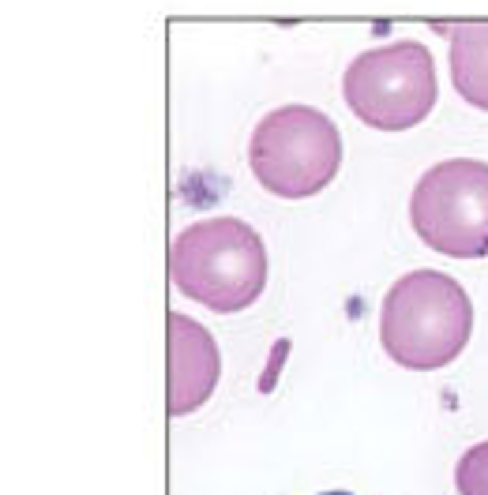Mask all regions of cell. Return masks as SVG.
Wrapping results in <instances>:
<instances>
[{
    "label": "cell",
    "mask_w": 488,
    "mask_h": 495,
    "mask_svg": "<svg viewBox=\"0 0 488 495\" xmlns=\"http://www.w3.org/2000/svg\"><path fill=\"white\" fill-rule=\"evenodd\" d=\"M473 334V304L444 270H410L387 289L380 342L394 364L436 372L458 361Z\"/></svg>",
    "instance_id": "1"
},
{
    "label": "cell",
    "mask_w": 488,
    "mask_h": 495,
    "mask_svg": "<svg viewBox=\"0 0 488 495\" xmlns=\"http://www.w3.org/2000/svg\"><path fill=\"white\" fill-rule=\"evenodd\" d=\"M169 278L188 300L218 315L252 308L267 286L263 236L241 218H203L177 233Z\"/></svg>",
    "instance_id": "2"
},
{
    "label": "cell",
    "mask_w": 488,
    "mask_h": 495,
    "mask_svg": "<svg viewBox=\"0 0 488 495\" xmlns=\"http://www.w3.org/2000/svg\"><path fill=\"white\" fill-rule=\"evenodd\" d=\"M342 135L323 109L278 105L248 139V169L278 199H308L338 177Z\"/></svg>",
    "instance_id": "3"
},
{
    "label": "cell",
    "mask_w": 488,
    "mask_h": 495,
    "mask_svg": "<svg viewBox=\"0 0 488 495\" xmlns=\"http://www.w3.org/2000/svg\"><path fill=\"white\" fill-rule=\"evenodd\" d=\"M349 113L376 132H406L428 121L439 98L436 60L417 38H398L357 53L342 76Z\"/></svg>",
    "instance_id": "4"
},
{
    "label": "cell",
    "mask_w": 488,
    "mask_h": 495,
    "mask_svg": "<svg viewBox=\"0 0 488 495\" xmlns=\"http://www.w3.org/2000/svg\"><path fill=\"white\" fill-rule=\"evenodd\" d=\"M410 225L432 252L451 259L488 255V162L447 158L410 196Z\"/></svg>",
    "instance_id": "5"
},
{
    "label": "cell",
    "mask_w": 488,
    "mask_h": 495,
    "mask_svg": "<svg viewBox=\"0 0 488 495\" xmlns=\"http://www.w3.org/2000/svg\"><path fill=\"white\" fill-rule=\"evenodd\" d=\"M222 356L207 327L169 311V417L196 412L218 387Z\"/></svg>",
    "instance_id": "6"
},
{
    "label": "cell",
    "mask_w": 488,
    "mask_h": 495,
    "mask_svg": "<svg viewBox=\"0 0 488 495\" xmlns=\"http://www.w3.org/2000/svg\"><path fill=\"white\" fill-rule=\"evenodd\" d=\"M451 82L466 105L488 113V23H455L451 26Z\"/></svg>",
    "instance_id": "7"
},
{
    "label": "cell",
    "mask_w": 488,
    "mask_h": 495,
    "mask_svg": "<svg viewBox=\"0 0 488 495\" xmlns=\"http://www.w3.org/2000/svg\"><path fill=\"white\" fill-rule=\"evenodd\" d=\"M458 495H488V443H477L458 458L455 469Z\"/></svg>",
    "instance_id": "8"
},
{
    "label": "cell",
    "mask_w": 488,
    "mask_h": 495,
    "mask_svg": "<svg viewBox=\"0 0 488 495\" xmlns=\"http://www.w3.org/2000/svg\"><path fill=\"white\" fill-rule=\"evenodd\" d=\"M323 495H353V492H323Z\"/></svg>",
    "instance_id": "9"
}]
</instances>
